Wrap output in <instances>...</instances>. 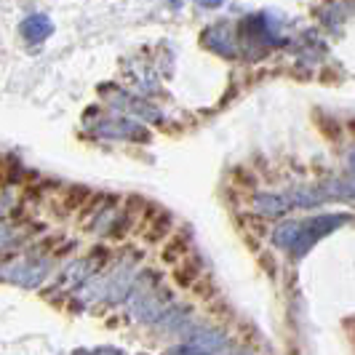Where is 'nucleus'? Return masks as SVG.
I'll use <instances>...</instances> for the list:
<instances>
[{
	"label": "nucleus",
	"mask_w": 355,
	"mask_h": 355,
	"mask_svg": "<svg viewBox=\"0 0 355 355\" xmlns=\"http://www.w3.org/2000/svg\"><path fill=\"white\" fill-rule=\"evenodd\" d=\"M168 355H209V353L200 350V347H193V345H184V347H174Z\"/></svg>",
	"instance_id": "8"
},
{
	"label": "nucleus",
	"mask_w": 355,
	"mask_h": 355,
	"mask_svg": "<svg viewBox=\"0 0 355 355\" xmlns=\"http://www.w3.org/2000/svg\"><path fill=\"white\" fill-rule=\"evenodd\" d=\"M345 222V216H315V219H310V222H304L302 230H300V238H297V243H294V254L297 257H302L307 249H313V243L320 241L326 232H331L334 227H339Z\"/></svg>",
	"instance_id": "1"
},
{
	"label": "nucleus",
	"mask_w": 355,
	"mask_h": 355,
	"mask_svg": "<svg viewBox=\"0 0 355 355\" xmlns=\"http://www.w3.org/2000/svg\"><path fill=\"white\" fill-rule=\"evenodd\" d=\"M350 166H353V168H355V150H353V153H350Z\"/></svg>",
	"instance_id": "9"
},
{
	"label": "nucleus",
	"mask_w": 355,
	"mask_h": 355,
	"mask_svg": "<svg viewBox=\"0 0 355 355\" xmlns=\"http://www.w3.org/2000/svg\"><path fill=\"white\" fill-rule=\"evenodd\" d=\"M198 275H200V267H198L196 262H182V265L177 267V275H174V278H177V284L190 286Z\"/></svg>",
	"instance_id": "5"
},
{
	"label": "nucleus",
	"mask_w": 355,
	"mask_h": 355,
	"mask_svg": "<svg viewBox=\"0 0 355 355\" xmlns=\"http://www.w3.org/2000/svg\"><path fill=\"white\" fill-rule=\"evenodd\" d=\"M300 230H302L300 222H286V225H281V227L275 230V243H278L281 249H294V243H297V238H300Z\"/></svg>",
	"instance_id": "3"
},
{
	"label": "nucleus",
	"mask_w": 355,
	"mask_h": 355,
	"mask_svg": "<svg viewBox=\"0 0 355 355\" xmlns=\"http://www.w3.org/2000/svg\"><path fill=\"white\" fill-rule=\"evenodd\" d=\"M254 206H257L259 214H284L288 209L286 196H257Z\"/></svg>",
	"instance_id": "4"
},
{
	"label": "nucleus",
	"mask_w": 355,
	"mask_h": 355,
	"mask_svg": "<svg viewBox=\"0 0 355 355\" xmlns=\"http://www.w3.org/2000/svg\"><path fill=\"white\" fill-rule=\"evenodd\" d=\"M184 249H187V246H184V241H179V238H177L171 246H166V254H163V257H166L168 262H177V259H182V257H184Z\"/></svg>",
	"instance_id": "7"
},
{
	"label": "nucleus",
	"mask_w": 355,
	"mask_h": 355,
	"mask_svg": "<svg viewBox=\"0 0 355 355\" xmlns=\"http://www.w3.org/2000/svg\"><path fill=\"white\" fill-rule=\"evenodd\" d=\"M53 33V24L49 17L43 14H35V17H27L21 21V35L27 37L30 43H40Z\"/></svg>",
	"instance_id": "2"
},
{
	"label": "nucleus",
	"mask_w": 355,
	"mask_h": 355,
	"mask_svg": "<svg viewBox=\"0 0 355 355\" xmlns=\"http://www.w3.org/2000/svg\"><path fill=\"white\" fill-rule=\"evenodd\" d=\"M168 225H171V219H168V214H160V219H155L153 225H150V238L155 241V238H163L166 235V230H168Z\"/></svg>",
	"instance_id": "6"
}]
</instances>
